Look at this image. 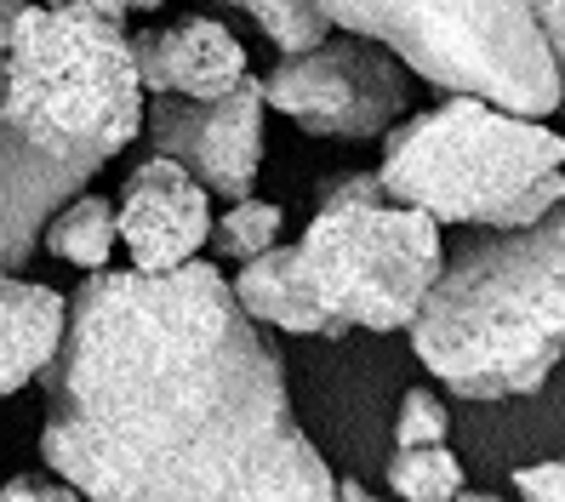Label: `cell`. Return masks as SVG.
I'll return each mask as SVG.
<instances>
[{
  "instance_id": "8",
  "label": "cell",
  "mask_w": 565,
  "mask_h": 502,
  "mask_svg": "<svg viewBox=\"0 0 565 502\" xmlns=\"http://www.w3.org/2000/svg\"><path fill=\"white\" fill-rule=\"evenodd\" d=\"M263 81H241L228 97H172L154 92L143 115V138L154 154L183 160L217 200H241L263 165Z\"/></svg>"
},
{
  "instance_id": "22",
  "label": "cell",
  "mask_w": 565,
  "mask_h": 502,
  "mask_svg": "<svg viewBox=\"0 0 565 502\" xmlns=\"http://www.w3.org/2000/svg\"><path fill=\"white\" fill-rule=\"evenodd\" d=\"M52 7H92V12H109V18H131V12L166 7V0H52Z\"/></svg>"
},
{
  "instance_id": "7",
  "label": "cell",
  "mask_w": 565,
  "mask_h": 502,
  "mask_svg": "<svg viewBox=\"0 0 565 502\" xmlns=\"http://www.w3.org/2000/svg\"><path fill=\"white\" fill-rule=\"evenodd\" d=\"M263 97L309 138L372 143L412 115V70L383 41L343 29L338 41L326 35L309 52H280Z\"/></svg>"
},
{
  "instance_id": "17",
  "label": "cell",
  "mask_w": 565,
  "mask_h": 502,
  "mask_svg": "<svg viewBox=\"0 0 565 502\" xmlns=\"http://www.w3.org/2000/svg\"><path fill=\"white\" fill-rule=\"evenodd\" d=\"M217 7H241L280 52H309L331 35V18L320 0H217Z\"/></svg>"
},
{
  "instance_id": "11",
  "label": "cell",
  "mask_w": 565,
  "mask_h": 502,
  "mask_svg": "<svg viewBox=\"0 0 565 502\" xmlns=\"http://www.w3.org/2000/svg\"><path fill=\"white\" fill-rule=\"evenodd\" d=\"M138 70L149 97L172 92V97H228L246 75V46L235 41V29H223L217 18H178L160 29H138L131 35Z\"/></svg>"
},
{
  "instance_id": "4",
  "label": "cell",
  "mask_w": 565,
  "mask_h": 502,
  "mask_svg": "<svg viewBox=\"0 0 565 502\" xmlns=\"http://www.w3.org/2000/svg\"><path fill=\"white\" fill-rule=\"evenodd\" d=\"M143 115L149 86L126 18L52 0L23 12L0 86V120L12 131L104 172L131 138H143Z\"/></svg>"
},
{
  "instance_id": "6",
  "label": "cell",
  "mask_w": 565,
  "mask_h": 502,
  "mask_svg": "<svg viewBox=\"0 0 565 502\" xmlns=\"http://www.w3.org/2000/svg\"><path fill=\"white\" fill-rule=\"evenodd\" d=\"M440 269V217L394 200L377 172L326 183L297 241V275L343 331H412Z\"/></svg>"
},
{
  "instance_id": "10",
  "label": "cell",
  "mask_w": 565,
  "mask_h": 502,
  "mask_svg": "<svg viewBox=\"0 0 565 502\" xmlns=\"http://www.w3.org/2000/svg\"><path fill=\"white\" fill-rule=\"evenodd\" d=\"M97 172L86 160L52 154L29 143L23 131L0 120V275H18L35 246L46 241V223L70 206Z\"/></svg>"
},
{
  "instance_id": "3",
  "label": "cell",
  "mask_w": 565,
  "mask_h": 502,
  "mask_svg": "<svg viewBox=\"0 0 565 502\" xmlns=\"http://www.w3.org/2000/svg\"><path fill=\"white\" fill-rule=\"evenodd\" d=\"M377 178L394 200L462 228H525L565 206V131L469 92L406 115L383 138Z\"/></svg>"
},
{
  "instance_id": "18",
  "label": "cell",
  "mask_w": 565,
  "mask_h": 502,
  "mask_svg": "<svg viewBox=\"0 0 565 502\" xmlns=\"http://www.w3.org/2000/svg\"><path fill=\"white\" fill-rule=\"evenodd\" d=\"M451 434V412L435 388H406L401 417H394V446H440Z\"/></svg>"
},
{
  "instance_id": "21",
  "label": "cell",
  "mask_w": 565,
  "mask_h": 502,
  "mask_svg": "<svg viewBox=\"0 0 565 502\" xmlns=\"http://www.w3.org/2000/svg\"><path fill=\"white\" fill-rule=\"evenodd\" d=\"M531 12H537L543 35L554 46V63H559V75H565V0H531Z\"/></svg>"
},
{
  "instance_id": "23",
  "label": "cell",
  "mask_w": 565,
  "mask_h": 502,
  "mask_svg": "<svg viewBox=\"0 0 565 502\" xmlns=\"http://www.w3.org/2000/svg\"><path fill=\"white\" fill-rule=\"evenodd\" d=\"M29 12V0H0V57H7V46L18 41V23Z\"/></svg>"
},
{
  "instance_id": "15",
  "label": "cell",
  "mask_w": 565,
  "mask_h": 502,
  "mask_svg": "<svg viewBox=\"0 0 565 502\" xmlns=\"http://www.w3.org/2000/svg\"><path fill=\"white\" fill-rule=\"evenodd\" d=\"M280 234H286V212L275 200L241 194V200H228V212L212 223V252L228 257V263H252L269 246H280Z\"/></svg>"
},
{
  "instance_id": "1",
  "label": "cell",
  "mask_w": 565,
  "mask_h": 502,
  "mask_svg": "<svg viewBox=\"0 0 565 502\" xmlns=\"http://www.w3.org/2000/svg\"><path fill=\"white\" fill-rule=\"evenodd\" d=\"M46 462L97 502H326L280 354L217 263L92 269L46 365Z\"/></svg>"
},
{
  "instance_id": "16",
  "label": "cell",
  "mask_w": 565,
  "mask_h": 502,
  "mask_svg": "<svg viewBox=\"0 0 565 502\" xmlns=\"http://www.w3.org/2000/svg\"><path fill=\"white\" fill-rule=\"evenodd\" d=\"M388 491H394V496H412V502L462 496V462L446 451V440H440V446H394Z\"/></svg>"
},
{
  "instance_id": "5",
  "label": "cell",
  "mask_w": 565,
  "mask_h": 502,
  "mask_svg": "<svg viewBox=\"0 0 565 502\" xmlns=\"http://www.w3.org/2000/svg\"><path fill=\"white\" fill-rule=\"evenodd\" d=\"M331 29L372 35L435 92H469L514 115H559L565 75L531 0H320Z\"/></svg>"
},
{
  "instance_id": "14",
  "label": "cell",
  "mask_w": 565,
  "mask_h": 502,
  "mask_svg": "<svg viewBox=\"0 0 565 502\" xmlns=\"http://www.w3.org/2000/svg\"><path fill=\"white\" fill-rule=\"evenodd\" d=\"M120 246V212H115V200L104 194H75L70 206H63L52 223H46V252L57 263H75V269H109V257Z\"/></svg>"
},
{
  "instance_id": "24",
  "label": "cell",
  "mask_w": 565,
  "mask_h": 502,
  "mask_svg": "<svg viewBox=\"0 0 565 502\" xmlns=\"http://www.w3.org/2000/svg\"><path fill=\"white\" fill-rule=\"evenodd\" d=\"M0 86H7V57H0Z\"/></svg>"
},
{
  "instance_id": "9",
  "label": "cell",
  "mask_w": 565,
  "mask_h": 502,
  "mask_svg": "<svg viewBox=\"0 0 565 502\" xmlns=\"http://www.w3.org/2000/svg\"><path fill=\"white\" fill-rule=\"evenodd\" d=\"M212 189L189 172L183 160L172 154H154L138 160L126 172L120 194H115V212H120V246L131 257V269H183L212 246Z\"/></svg>"
},
{
  "instance_id": "19",
  "label": "cell",
  "mask_w": 565,
  "mask_h": 502,
  "mask_svg": "<svg viewBox=\"0 0 565 502\" xmlns=\"http://www.w3.org/2000/svg\"><path fill=\"white\" fill-rule=\"evenodd\" d=\"M12 496H46V502H70V496H81L70 480H63L57 474V468H52V480L46 474H18V480H7V485H0V502H12Z\"/></svg>"
},
{
  "instance_id": "20",
  "label": "cell",
  "mask_w": 565,
  "mask_h": 502,
  "mask_svg": "<svg viewBox=\"0 0 565 502\" xmlns=\"http://www.w3.org/2000/svg\"><path fill=\"white\" fill-rule=\"evenodd\" d=\"M514 485L525 496H565V462H543V468H520Z\"/></svg>"
},
{
  "instance_id": "2",
  "label": "cell",
  "mask_w": 565,
  "mask_h": 502,
  "mask_svg": "<svg viewBox=\"0 0 565 502\" xmlns=\"http://www.w3.org/2000/svg\"><path fill=\"white\" fill-rule=\"evenodd\" d=\"M412 354L462 399L537 394L565 360V206L446 257L412 320Z\"/></svg>"
},
{
  "instance_id": "12",
  "label": "cell",
  "mask_w": 565,
  "mask_h": 502,
  "mask_svg": "<svg viewBox=\"0 0 565 502\" xmlns=\"http://www.w3.org/2000/svg\"><path fill=\"white\" fill-rule=\"evenodd\" d=\"M63 331H70V297L0 275V399L46 377V365L63 349Z\"/></svg>"
},
{
  "instance_id": "13",
  "label": "cell",
  "mask_w": 565,
  "mask_h": 502,
  "mask_svg": "<svg viewBox=\"0 0 565 502\" xmlns=\"http://www.w3.org/2000/svg\"><path fill=\"white\" fill-rule=\"evenodd\" d=\"M235 297L246 303V314L257 325L291 331V338H343V325L315 303L303 275H297V246H269L263 257L241 263Z\"/></svg>"
}]
</instances>
